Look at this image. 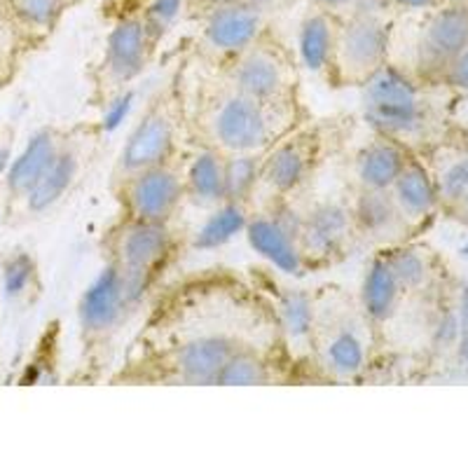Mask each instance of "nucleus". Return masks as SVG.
<instances>
[{
	"label": "nucleus",
	"mask_w": 468,
	"mask_h": 468,
	"mask_svg": "<svg viewBox=\"0 0 468 468\" xmlns=\"http://www.w3.org/2000/svg\"><path fill=\"white\" fill-rule=\"evenodd\" d=\"M454 207H457L459 220L468 223V195H463V197L459 199V202H454Z\"/></svg>",
	"instance_id": "obj_44"
},
{
	"label": "nucleus",
	"mask_w": 468,
	"mask_h": 468,
	"mask_svg": "<svg viewBox=\"0 0 468 468\" xmlns=\"http://www.w3.org/2000/svg\"><path fill=\"white\" fill-rule=\"evenodd\" d=\"M351 237L356 234L351 225L349 202L325 197L309 204L303 211V232H300V249L307 270H324L340 262L346 256Z\"/></svg>",
	"instance_id": "obj_13"
},
{
	"label": "nucleus",
	"mask_w": 468,
	"mask_h": 468,
	"mask_svg": "<svg viewBox=\"0 0 468 468\" xmlns=\"http://www.w3.org/2000/svg\"><path fill=\"white\" fill-rule=\"evenodd\" d=\"M262 178V154L258 153H234L225 154L223 181L225 202L250 204L256 192L261 190Z\"/></svg>",
	"instance_id": "obj_28"
},
{
	"label": "nucleus",
	"mask_w": 468,
	"mask_h": 468,
	"mask_svg": "<svg viewBox=\"0 0 468 468\" xmlns=\"http://www.w3.org/2000/svg\"><path fill=\"white\" fill-rule=\"evenodd\" d=\"M363 0H309V7H316V10H325L330 15H346L349 10H354L356 5H361Z\"/></svg>",
	"instance_id": "obj_40"
},
{
	"label": "nucleus",
	"mask_w": 468,
	"mask_h": 468,
	"mask_svg": "<svg viewBox=\"0 0 468 468\" xmlns=\"http://www.w3.org/2000/svg\"><path fill=\"white\" fill-rule=\"evenodd\" d=\"M246 346L229 333H202L181 345L171 346L165 356V370L176 384H216L225 363L234 351Z\"/></svg>",
	"instance_id": "obj_15"
},
{
	"label": "nucleus",
	"mask_w": 468,
	"mask_h": 468,
	"mask_svg": "<svg viewBox=\"0 0 468 468\" xmlns=\"http://www.w3.org/2000/svg\"><path fill=\"white\" fill-rule=\"evenodd\" d=\"M438 192H441V199H447V202L452 204L459 202L463 195H468V154L459 162H454L442 174L441 183H438Z\"/></svg>",
	"instance_id": "obj_33"
},
{
	"label": "nucleus",
	"mask_w": 468,
	"mask_h": 468,
	"mask_svg": "<svg viewBox=\"0 0 468 468\" xmlns=\"http://www.w3.org/2000/svg\"><path fill=\"white\" fill-rule=\"evenodd\" d=\"M250 204L223 202L211 208V216L204 220L202 228L192 237L195 250H216L232 241L237 234H244L250 218Z\"/></svg>",
	"instance_id": "obj_27"
},
{
	"label": "nucleus",
	"mask_w": 468,
	"mask_h": 468,
	"mask_svg": "<svg viewBox=\"0 0 468 468\" xmlns=\"http://www.w3.org/2000/svg\"><path fill=\"white\" fill-rule=\"evenodd\" d=\"M82 169V148L80 141H75L73 136H66L64 145L57 153V157L52 160V165L48 166V171L43 174V178L36 183L31 192L27 195L19 207L27 216H43V213L52 211L61 199L70 192V187L78 183V176Z\"/></svg>",
	"instance_id": "obj_19"
},
{
	"label": "nucleus",
	"mask_w": 468,
	"mask_h": 468,
	"mask_svg": "<svg viewBox=\"0 0 468 468\" xmlns=\"http://www.w3.org/2000/svg\"><path fill=\"white\" fill-rule=\"evenodd\" d=\"M274 378L277 375H274L270 358L246 345L229 356V361L216 378V384L220 387H262V384L274 382Z\"/></svg>",
	"instance_id": "obj_29"
},
{
	"label": "nucleus",
	"mask_w": 468,
	"mask_h": 468,
	"mask_svg": "<svg viewBox=\"0 0 468 468\" xmlns=\"http://www.w3.org/2000/svg\"><path fill=\"white\" fill-rule=\"evenodd\" d=\"M154 49L157 45L150 37L141 12H132L117 19L108 33L106 49L99 64V87L106 99H112L120 91L129 90L133 80H139L148 69Z\"/></svg>",
	"instance_id": "obj_10"
},
{
	"label": "nucleus",
	"mask_w": 468,
	"mask_h": 468,
	"mask_svg": "<svg viewBox=\"0 0 468 468\" xmlns=\"http://www.w3.org/2000/svg\"><path fill=\"white\" fill-rule=\"evenodd\" d=\"M382 253L405 292L420 291L424 286L429 279V262L420 250L410 249V246H388Z\"/></svg>",
	"instance_id": "obj_31"
},
{
	"label": "nucleus",
	"mask_w": 468,
	"mask_h": 468,
	"mask_svg": "<svg viewBox=\"0 0 468 468\" xmlns=\"http://www.w3.org/2000/svg\"><path fill=\"white\" fill-rule=\"evenodd\" d=\"M321 366L335 379H354L366 370L367 366V345L363 340L361 324L354 312L335 314L325 324L316 316L314 346Z\"/></svg>",
	"instance_id": "obj_16"
},
{
	"label": "nucleus",
	"mask_w": 468,
	"mask_h": 468,
	"mask_svg": "<svg viewBox=\"0 0 468 468\" xmlns=\"http://www.w3.org/2000/svg\"><path fill=\"white\" fill-rule=\"evenodd\" d=\"M303 232V211L292 207L288 197H271L267 207L250 213L244 234L250 249L291 277H304L307 262L300 249Z\"/></svg>",
	"instance_id": "obj_7"
},
{
	"label": "nucleus",
	"mask_w": 468,
	"mask_h": 468,
	"mask_svg": "<svg viewBox=\"0 0 468 468\" xmlns=\"http://www.w3.org/2000/svg\"><path fill=\"white\" fill-rule=\"evenodd\" d=\"M403 295L405 291L400 288L394 270L388 267L387 258L379 250L373 256L370 265L366 267V274H363L361 282V295H358L366 321L379 325L394 319Z\"/></svg>",
	"instance_id": "obj_22"
},
{
	"label": "nucleus",
	"mask_w": 468,
	"mask_h": 468,
	"mask_svg": "<svg viewBox=\"0 0 468 468\" xmlns=\"http://www.w3.org/2000/svg\"><path fill=\"white\" fill-rule=\"evenodd\" d=\"M324 162V136L319 129L295 127L262 154L261 187L271 197H288L303 190Z\"/></svg>",
	"instance_id": "obj_9"
},
{
	"label": "nucleus",
	"mask_w": 468,
	"mask_h": 468,
	"mask_svg": "<svg viewBox=\"0 0 468 468\" xmlns=\"http://www.w3.org/2000/svg\"><path fill=\"white\" fill-rule=\"evenodd\" d=\"M183 99L176 91V85L166 87L154 96L141 120L133 124L117 154L112 166L111 186H117L129 176L150 166L178 160L181 154V129H183Z\"/></svg>",
	"instance_id": "obj_5"
},
{
	"label": "nucleus",
	"mask_w": 468,
	"mask_h": 468,
	"mask_svg": "<svg viewBox=\"0 0 468 468\" xmlns=\"http://www.w3.org/2000/svg\"><path fill=\"white\" fill-rule=\"evenodd\" d=\"M225 82L241 94L262 103L295 106L298 101V69L291 52L270 33L225 64Z\"/></svg>",
	"instance_id": "obj_6"
},
{
	"label": "nucleus",
	"mask_w": 468,
	"mask_h": 468,
	"mask_svg": "<svg viewBox=\"0 0 468 468\" xmlns=\"http://www.w3.org/2000/svg\"><path fill=\"white\" fill-rule=\"evenodd\" d=\"M12 150H15V127L0 124V178H5L12 162Z\"/></svg>",
	"instance_id": "obj_38"
},
{
	"label": "nucleus",
	"mask_w": 468,
	"mask_h": 468,
	"mask_svg": "<svg viewBox=\"0 0 468 468\" xmlns=\"http://www.w3.org/2000/svg\"><path fill=\"white\" fill-rule=\"evenodd\" d=\"M462 256H463V258H468V241H466V244L462 246Z\"/></svg>",
	"instance_id": "obj_45"
},
{
	"label": "nucleus",
	"mask_w": 468,
	"mask_h": 468,
	"mask_svg": "<svg viewBox=\"0 0 468 468\" xmlns=\"http://www.w3.org/2000/svg\"><path fill=\"white\" fill-rule=\"evenodd\" d=\"M468 48V3L454 0L431 10L421 27L415 49L417 75L424 80H442L459 54Z\"/></svg>",
	"instance_id": "obj_12"
},
{
	"label": "nucleus",
	"mask_w": 468,
	"mask_h": 468,
	"mask_svg": "<svg viewBox=\"0 0 468 468\" xmlns=\"http://www.w3.org/2000/svg\"><path fill=\"white\" fill-rule=\"evenodd\" d=\"M225 154L218 150L202 148L192 154L187 166H183V190L186 202L197 208H216L225 202V181H223Z\"/></svg>",
	"instance_id": "obj_23"
},
{
	"label": "nucleus",
	"mask_w": 468,
	"mask_h": 468,
	"mask_svg": "<svg viewBox=\"0 0 468 468\" xmlns=\"http://www.w3.org/2000/svg\"><path fill=\"white\" fill-rule=\"evenodd\" d=\"M337 28L340 16L325 10L309 7L298 27V58L300 64L316 75H330L333 57H335Z\"/></svg>",
	"instance_id": "obj_20"
},
{
	"label": "nucleus",
	"mask_w": 468,
	"mask_h": 468,
	"mask_svg": "<svg viewBox=\"0 0 468 468\" xmlns=\"http://www.w3.org/2000/svg\"><path fill=\"white\" fill-rule=\"evenodd\" d=\"M111 190L122 207V216L127 218L171 223L186 202L181 160H171L139 171L117 186H111Z\"/></svg>",
	"instance_id": "obj_8"
},
{
	"label": "nucleus",
	"mask_w": 468,
	"mask_h": 468,
	"mask_svg": "<svg viewBox=\"0 0 468 468\" xmlns=\"http://www.w3.org/2000/svg\"><path fill=\"white\" fill-rule=\"evenodd\" d=\"M457 319H459V337H462L468 333V286H462V292H459Z\"/></svg>",
	"instance_id": "obj_41"
},
{
	"label": "nucleus",
	"mask_w": 468,
	"mask_h": 468,
	"mask_svg": "<svg viewBox=\"0 0 468 468\" xmlns=\"http://www.w3.org/2000/svg\"><path fill=\"white\" fill-rule=\"evenodd\" d=\"M133 106V91L124 90L120 94H115L112 99H108L106 103V115H103V127L106 129H115L117 124L122 122L124 117L129 115Z\"/></svg>",
	"instance_id": "obj_35"
},
{
	"label": "nucleus",
	"mask_w": 468,
	"mask_h": 468,
	"mask_svg": "<svg viewBox=\"0 0 468 468\" xmlns=\"http://www.w3.org/2000/svg\"><path fill=\"white\" fill-rule=\"evenodd\" d=\"M433 340L438 346H450L459 342V319L454 312H445L433 328Z\"/></svg>",
	"instance_id": "obj_36"
},
{
	"label": "nucleus",
	"mask_w": 468,
	"mask_h": 468,
	"mask_svg": "<svg viewBox=\"0 0 468 468\" xmlns=\"http://www.w3.org/2000/svg\"><path fill=\"white\" fill-rule=\"evenodd\" d=\"M363 120L378 136L399 144L424 139L431 124V111L420 87L399 66L384 64L361 85Z\"/></svg>",
	"instance_id": "obj_2"
},
{
	"label": "nucleus",
	"mask_w": 468,
	"mask_h": 468,
	"mask_svg": "<svg viewBox=\"0 0 468 468\" xmlns=\"http://www.w3.org/2000/svg\"><path fill=\"white\" fill-rule=\"evenodd\" d=\"M69 3H70V5H73V3H78V0H69Z\"/></svg>",
	"instance_id": "obj_46"
},
{
	"label": "nucleus",
	"mask_w": 468,
	"mask_h": 468,
	"mask_svg": "<svg viewBox=\"0 0 468 468\" xmlns=\"http://www.w3.org/2000/svg\"><path fill=\"white\" fill-rule=\"evenodd\" d=\"M391 22L387 7L378 0H363L361 5L340 16L337 43L328 80L337 87H361L384 64H388Z\"/></svg>",
	"instance_id": "obj_4"
},
{
	"label": "nucleus",
	"mask_w": 468,
	"mask_h": 468,
	"mask_svg": "<svg viewBox=\"0 0 468 468\" xmlns=\"http://www.w3.org/2000/svg\"><path fill=\"white\" fill-rule=\"evenodd\" d=\"M391 197L396 199L400 213L410 223V220H421L429 213H433V208L441 202V192H438V183L424 169V165L410 157L405 169L400 171V176L391 186Z\"/></svg>",
	"instance_id": "obj_25"
},
{
	"label": "nucleus",
	"mask_w": 468,
	"mask_h": 468,
	"mask_svg": "<svg viewBox=\"0 0 468 468\" xmlns=\"http://www.w3.org/2000/svg\"><path fill=\"white\" fill-rule=\"evenodd\" d=\"M3 291L10 303H27L40 291V274L31 250L15 249L3 258Z\"/></svg>",
	"instance_id": "obj_30"
},
{
	"label": "nucleus",
	"mask_w": 468,
	"mask_h": 468,
	"mask_svg": "<svg viewBox=\"0 0 468 468\" xmlns=\"http://www.w3.org/2000/svg\"><path fill=\"white\" fill-rule=\"evenodd\" d=\"M69 0H3V10L22 43H40L61 22Z\"/></svg>",
	"instance_id": "obj_24"
},
{
	"label": "nucleus",
	"mask_w": 468,
	"mask_h": 468,
	"mask_svg": "<svg viewBox=\"0 0 468 468\" xmlns=\"http://www.w3.org/2000/svg\"><path fill=\"white\" fill-rule=\"evenodd\" d=\"M387 10H436L445 0H378Z\"/></svg>",
	"instance_id": "obj_39"
},
{
	"label": "nucleus",
	"mask_w": 468,
	"mask_h": 468,
	"mask_svg": "<svg viewBox=\"0 0 468 468\" xmlns=\"http://www.w3.org/2000/svg\"><path fill=\"white\" fill-rule=\"evenodd\" d=\"M187 7H190V0H150L148 5L141 10L154 45L162 43V37L174 28V24L178 22V16H181Z\"/></svg>",
	"instance_id": "obj_32"
},
{
	"label": "nucleus",
	"mask_w": 468,
	"mask_h": 468,
	"mask_svg": "<svg viewBox=\"0 0 468 468\" xmlns=\"http://www.w3.org/2000/svg\"><path fill=\"white\" fill-rule=\"evenodd\" d=\"M442 82H447V85L454 87V90L468 91V48L463 49L457 57V61L450 66V70L445 73Z\"/></svg>",
	"instance_id": "obj_37"
},
{
	"label": "nucleus",
	"mask_w": 468,
	"mask_h": 468,
	"mask_svg": "<svg viewBox=\"0 0 468 468\" xmlns=\"http://www.w3.org/2000/svg\"><path fill=\"white\" fill-rule=\"evenodd\" d=\"M303 124L300 103L277 106L241 94L228 82H218L197 96L192 127L199 144L223 154H265L288 132Z\"/></svg>",
	"instance_id": "obj_1"
},
{
	"label": "nucleus",
	"mask_w": 468,
	"mask_h": 468,
	"mask_svg": "<svg viewBox=\"0 0 468 468\" xmlns=\"http://www.w3.org/2000/svg\"><path fill=\"white\" fill-rule=\"evenodd\" d=\"M277 314L282 330L298 346H314L319 304L304 288H282L277 295Z\"/></svg>",
	"instance_id": "obj_26"
},
{
	"label": "nucleus",
	"mask_w": 468,
	"mask_h": 468,
	"mask_svg": "<svg viewBox=\"0 0 468 468\" xmlns=\"http://www.w3.org/2000/svg\"><path fill=\"white\" fill-rule=\"evenodd\" d=\"M408 148L399 141L387 136H378L375 141L363 145L354 160V174H356L358 187L366 190H391L400 171L408 165Z\"/></svg>",
	"instance_id": "obj_21"
},
{
	"label": "nucleus",
	"mask_w": 468,
	"mask_h": 468,
	"mask_svg": "<svg viewBox=\"0 0 468 468\" xmlns=\"http://www.w3.org/2000/svg\"><path fill=\"white\" fill-rule=\"evenodd\" d=\"M199 19L202 48L223 66L267 31V10L262 0H234L207 12Z\"/></svg>",
	"instance_id": "obj_14"
},
{
	"label": "nucleus",
	"mask_w": 468,
	"mask_h": 468,
	"mask_svg": "<svg viewBox=\"0 0 468 468\" xmlns=\"http://www.w3.org/2000/svg\"><path fill=\"white\" fill-rule=\"evenodd\" d=\"M228 3H234V0H190V7H187V10L195 16H202L207 15V12L216 10V7L228 5Z\"/></svg>",
	"instance_id": "obj_42"
},
{
	"label": "nucleus",
	"mask_w": 468,
	"mask_h": 468,
	"mask_svg": "<svg viewBox=\"0 0 468 468\" xmlns=\"http://www.w3.org/2000/svg\"><path fill=\"white\" fill-rule=\"evenodd\" d=\"M354 234L363 239L391 244L408 229V220L400 213L399 204L391 197V190H366L358 187L349 202Z\"/></svg>",
	"instance_id": "obj_18"
},
{
	"label": "nucleus",
	"mask_w": 468,
	"mask_h": 468,
	"mask_svg": "<svg viewBox=\"0 0 468 468\" xmlns=\"http://www.w3.org/2000/svg\"><path fill=\"white\" fill-rule=\"evenodd\" d=\"M174 249L176 237L171 223H150L122 216L106 234V261L154 279L160 277Z\"/></svg>",
	"instance_id": "obj_11"
},
{
	"label": "nucleus",
	"mask_w": 468,
	"mask_h": 468,
	"mask_svg": "<svg viewBox=\"0 0 468 468\" xmlns=\"http://www.w3.org/2000/svg\"><path fill=\"white\" fill-rule=\"evenodd\" d=\"M22 43V37L16 36L15 27L5 15L0 19V87L5 85L7 78L15 70V45Z\"/></svg>",
	"instance_id": "obj_34"
},
{
	"label": "nucleus",
	"mask_w": 468,
	"mask_h": 468,
	"mask_svg": "<svg viewBox=\"0 0 468 468\" xmlns=\"http://www.w3.org/2000/svg\"><path fill=\"white\" fill-rule=\"evenodd\" d=\"M157 279L122 270L106 261L78 303V324L85 345H103L132 319Z\"/></svg>",
	"instance_id": "obj_3"
},
{
	"label": "nucleus",
	"mask_w": 468,
	"mask_h": 468,
	"mask_svg": "<svg viewBox=\"0 0 468 468\" xmlns=\"http://www.w3.org/2000/svg\"><path fill=\"white\" fill-rule=\"evenodd\" d=\"M66 136H69V132H61L58 127H43L31 133V139L27 141L22 153L12 157L10 169L5 174L7 208L19 207L27 199L28 192L43 178L48 166L52 165V160L61 150Z\"/></svg>",
	"instance_id": "obj_17"
},
{
	"label": "nucleus",
	"mask_w": 468,
	"mask_h": 468,
	"mask_svg": "<svg viewBox=\"0 0 468 468\" xmlns=\"http://www.w3.org/2000/svg\"><path fill=\"white\" fill-rule=\"evenodd\" d=\"M457 349H459V361H462L463 366L468 367V333H466V335H462V337H459V342H457Z\"/></svg>",
	"instance_id": "obj_43"
}]
</instances>
